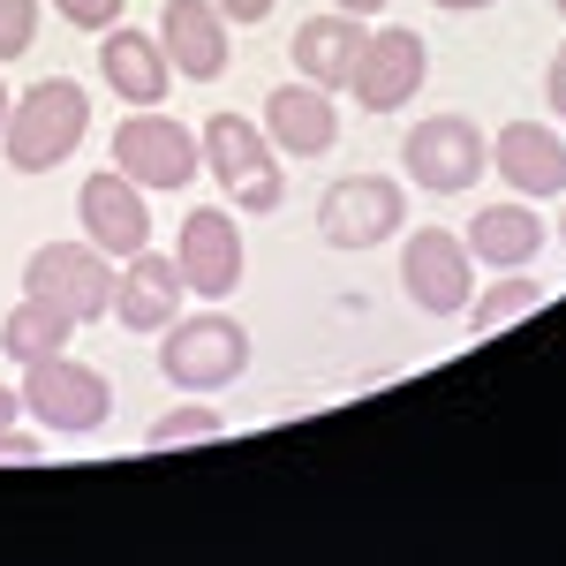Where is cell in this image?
Returning a JSON list of instances; mask_svg holds the SVG:
<instances>
[{
  "label": "cell",
  "instance_id": "obj_27",
  "mask_svg": "<svg viewBox=\"0 0 566 566\" xmlns=\"http://www.w3.org/2000/svg\"><path fill=\"white\" fill-rule=\"evenodd\" d=\"M0 461H39V438L8 423V431H0Z\"/></svg>",
  "mask_w": 566,
  "mask_h": 566
},
{
  "label": "cell",
  "instance_id": "obj_18",
  "mask_svg": "<svg viewBox=\"0 0 566 566\" xmlns=\"http://www.w3.org/2000/svg\"><path fill=\"white\" fill-rule=\"evenodd\" d=\"M363 15H340V8H325V15H303L295 23V39H287V53H295V76L317 91H348L355 61H363Z\"/></svg>",
  "mask_w": 566,
  "mask_h": 566
},
{
  "label": "cell",
  "instance_id": "obj_16",
  "mask_svg": "<svg viewBox=\"0 0 566 566\" xmlns=\"http://www.w3.org/2000/svg\"><path fill=\"white\" fill-rule=\"evenodd\" d=\"M181 264L159 258V250H136L122 258V280H114V317H122V333H167L181 317Z\"/></svg>",
  "mask_w": 566,
  "mask_h": 566
},
{
  "label": "cell",
  "instance_id": "obj_11",
  "mask_svg": "<svg viewBox=\"0 0 566 566\" xmlns=\"http://www.w3.org/2000/svg\"><path fill=\"white\" fill-rule=\"evenodd\" d=\"M144 197H151V189H136L122 167L84 175V189H76V227H84V242H98L114 264L136 258V250H151V205H144Z\"/></svg>",
  "mask_w": 566,
  "mask_h": 566
},
{
  "label": "cell",
  "instance_id": "obj_33",
  "mask_svg": "<svg viewBox=\"0 0 566 566\" xmlns=\"http://www.w3.org/2000/svg\"><path fill=\"white\" fill-rule=\"evenodd\" d=\"M552 8H559V15H566V0H552Z\"/></svg>",
  "mask_w": 566,
  "mask_h": 566
},
{
  "label": "cell",
  "instance_id": "obj_21",
  "mask_svg": "<svg viewBox=\"0 0 566 566\" xmlns=\"http://www.w3.org/2000/svg\"><path fill=\"white\" fill-rule=\"evenodd\" d=\"M544 295H552L544 280H528V272H506L499 287H483V295H469V310H461V317H469L476 333H506V325H522V317H536V310H544Z\"/></svg>",
  "mask_w": 566,
  "mask_h": 566
},
{
  "label": "cell",
  "instance_id": "obj_19",
  "mask_svg": "<svg viewBox=\"0 0 566 566\" xmlns=\"http://www.w3.org/2000/svg\"><path fill=\"white\" fill-rule=\"evenodd\" d=\"M461 242H469V258L483 272H528V258L544 250V219L528 212V205H483Z\"/></svg>",
  "mask_w": 566,
  "mask_h": 566
},
{
  "label": "cell",
  "instance_id": "obj_28",
  "mask_svg": "<svg viewBox=\"0 0 566 566\" xmlns=\"http://www.w3.org/2000/svg\"><path fill=\"white\" fill-rule=\"evenodd\" d=\"M15 416H23V392H15V386H0V431H8Z\"/></svg>",
  "mask_w": 566,
  "mask_h": 566
},
{
  "label": "cell",
  "instance_id": "obj_4",
  "mask_svg": "<svg viewBox=\"0 0 566 566\" xmlns=\"http://www.w3.org/2000/svg\"><path fill=\"white\" fill-rule=\"evenodd\" d=\"M23 416H39L45 438H91L106 416H114V386L106 370H91L76 355H45V363H23Z\"/></svg>",
  "mask_w": 566,
  "mask_h": 566
},
{
  "label": "cell",
  "instance_id": "obj_22",
  "mask_svg": "<svg viewBox=\"0 0 566 566\" xmlns=\"http://www.w3.org/2000/svg\"><path fill=\"white\" fill-rule=\"evenodd\" d=\"M212 438H227V416H219V408H167V416L144 431V446H151V453H175V446H212Z\"/></svg>",
  "mask_w": 566,
  "mask_h": 566
},
{
  "label": "cell",
  "instance_id": "obj_2",
  "mask_svg": "<svg viewBox=\"0 0 566 566\" xmlns=\"http://www.w3.org/2000/svg\"><path fill=\"white\" fill-rule=\"evenodd\" d=\"M197 144H205V175H212L250 219H264V212H280V205H287V175H280V151H272L264 122L212 114V122L197 129Z\"/></svg>",
  "mask_w": 566,
  "mask_h": 566
},
{
  "label": "cell",
  "instance_id": "obj_15",
  "mask_svg": "<svg viewBox=\"0 0 566 566\" xmlns=\"http://www.w3.org/2000/svg\"><path fill=\"white\" fill-rule=\"evenodd\" d=\"M264 136H272V151H287V159H325L333 144H340V114H333V91L317 84H280L264 98Z\"/></svg>",
  "mask_w": 566,
  "mask_h": 566
},
{
  "label": "cell",
  "instance_id": "obj_3",
  "mask_svg": "<svg viewBox=\"0 0 566 566\" xmlns=\"http://www.w3.org/2000/svg\"><path fill=\"white\" fill-rule=\"evenodd\" d=\"M250 370V333L227 310H197L159 333V378L175 392H219Z\"/></svg>",
  "mask_w": 566,
  "mask_h": 566
},
{
  "label": "cell",
  "instance_id": "obj_5",
  "mask_svg": "<svg viewBox=\"0 0 566 566\" xmlns=\"http://www.w3.org/2000/svg\"><path fill=\"white\" fill-rule=\"evenodd\" d=\"M114 280H122V264L106 258L98 242H39L31 258H23V295H45L53 310H69L76 325L91 317H114Z\"/></svg>",
  "mask_w": 566,
  "mask_h": 566
},
{
  "label": "cell",
  "instance_id": "obj_23",
  "mask_svg": "<svg viewBox=\"0 0 566 566\" xmlns=\"http://www.w3.org/2000/svg\"><path fill=\"white\" fill-rule=\"evenodd\" d=\"M39 39V0H0V61H23Z\"/></svg>",
  "mask_w": 566,
  "mask_h": 566
},
{
  "label": "cell",
  "instance_id": "obj_30",
  "mask_svg": "<svg viewBox=\"0 0 566 566\" xmlns=\"http://www.w3.org/2000/svg\"><path fill=\"white\" fill-rule=\"evenodd\" d=\"M431 8H453V15H469V8H491V0H431Z\"/></svg>",
  "mask_w": 566,
  "mask_h": 566
},
{
  "label": "cell",
  "instance_id": "obj_20",
  "mask_svg": "<svg viewBox=\"0 0 566 566\" xmlns=\"http://www.w3.org/2000/svg\"><path fill=\"white\" fill-rule=\"evenodd\" d=\"M69 340H76V317L53 310L45 295H23V303L0 317V355L8 363H45V355H61Z\"/></svg>",
  "mask_w": 566,
  "mask_h": 566
},
{
  "label": "cell",
  "instance_id": "obj_14",
  "mask_svg": "<svg viewBox=\"0 0 566 566\" xmlns=\"http://www.w3.org/2000/svg\"><path fill=\"white\" fill-rule=\"evenodd\" d=\"M227 31L234 23L212 0H167L159 8V45H167L175 76H189V84H219L227 76Z\"/></svg>",
  "mask_w": 566,
  "mask_h": 566
},
{
  "label": "cell",
  "instance_id": "obj_6",
  "mask_svg": "<svg viewBox=\"0 0 566 566\" xmlns=\"http://www.w3.org/2000/svg\"><path fill=\"white\" fill-rule=\"evenodd\" d=\"M114 167L136 189H189V181L205 175V144H197V129H181L175 114L136 106L129 122L114 129Z\"/></svg>",
  "mask_w": 566,
  "mask_h": 566
},
{
  "label": "cell",
  "instance_id": "obj_7",
  "mask_svg": "<svg viewBox=\"0 0 566 566\" xmlns=\"http://www.w3.org/2000/svg\"><path fill=\"white\" fill-rule=\"evenodd\" d=\"M400 167H408V181H423L431 197H461V189L483 181L491 151H483V129L469 114H423L416 129L400 136Z\"/></svg>",
  "mask_w": 566,
  "mask_h": 566
},
{
  "label": "cell",
  "instance_id": "obj_12",
  "mask_svg": "<svg viewBox=\"0 0 566 566\" xmlns=\"http://www.w3.org/2000/svg\"><path fill=\"white\" fill-rule=\"evenodd\" d=\"M175 264H181V287H189V295H205V303L234 295V287H242V227H234V212L197 205V212L181 219Z\"/></svg>",
  "mask_w": 566,
  "mask_h": 566
},
{
  "label": "cell",
  "instance_id": "obj_32",
  "mask_svg": "<svg viewBox=\"0 0 566 566\" xmlns=\"http://www.w3.org/2000/svg\"><path fill=\"white\" fill-rule=\"evenodd\" d=\"M559 242H566V212H559Z\"/></svg>",
  "mask_w": 566,
  "mask_h": 566
},
{
  "label": "cell",
  "instance_id": "obj_24",
  "mask_svg": "<svg viewBox=\"0 0 566 566\" xmlns=\"http://www.w3.org/2000/svg\"><path fill=\"white\" fill-rule=\"evenodd\" d=\"M61 8V23H76V31H114L122 23V0H53Z\"/></svg>",
  "mask_w": 566,
  "mask_h": 566
},
{
  "label": "cell",
  "instance_id": "obj_26",
  "mask_svg": "<svg viewBox=\"0 0 566 566\" xmlns=\"http://www.w3.org/2000/svg\"><path fill=\"white\" fill-rule=\"evenodd\" d=\"M212 8H219V15H227V23H242V31L272 15V0H212Z\"/></svg>",
  "mask_w": 566,
  "mask_h": 566
},
{
  "label": "cell",
  "instance_id": "obj_10",
  "mask_svg": "<svg viewBox=\"0 0 566 566\" xmlns=\"http://www.w3.org/2000/svg\"><path fill=\"white\" fill-rule=\"evenodd\" d=\"M423 76H431V45H423V31L386 23V31L363 39V61H355L348 91H355L363 114H392V106H408V98L423 91Z\"/></svg>",
  "mask_w": 566,
  "mask_h": 566
},
{
  "label": "cell",
  "instance_id": "obj_31",
  "mask_svg": "<svg viewBox=\"0 0 566 566\" xmlns=\"http://www.w3.org/2000/svg\"><path fill=\"white\" fill-rule=\"evenodd\" d=\"M0 122H8V91H0Z\"/></svg>",
  "mask_w": 566,
  "mask_h": 566
},
{
  "label": "cell",
  "instance_id": "obj_13",
  "mask_svg": "<svg viewBox=\"0 0 566 566\" xmlns=\"http://www.w3.org/2000/svg\"><path fill=\"white\" fill-rule=\"evenodd\" d=\"M98 76H106V91H114L122 106H167L175 61H167V45L151 39V31L114 23V31H98Z\"/></svg>",
  "mask_w": 566,
  "mask_h": 566
},
{
  "label": "cell",
  "instance_id": "obj_8",
  "mask_svg": "<svg viewBox=\"0 0 566 566\" xmlns=\"http://www.w3.org/2000/svg\"><path fill=\"white\" fill-rule=\"evenodd\" d=\"M408 227V189L392 175H340L317 197V234L333 250H378Z\"/></svg>",
  "mask_w": 566,
  "mask_h": 566
},
{
  "label": "cell",
  "instance_id": "obj_1",
  "mask_svg": "<svg viewBox=\"0 0 566 566\" xmlns=\"http://www.w3.org/2000/svg\"><path fill=\"white\" fill-rule=\"evenodd\" d=\"M91 129V98L76 76H39L23 98H8V122H0V151L15 175H45L61 159H76V144Z\"/></svg>",
  "mask_w": 566,
  "mask_h": 566
},
{
  "label": "cell",
  "instance_id": "obj_25",
  "mask_svg": "<svg viewBox=\"0 0 566 566\" xmlns=\"http://www.w3.org/2000/svg\"><path fill=\"white\" fill-rule=\"evenodd\" d=\"M544 106L566 122V39L552 45V61H544Z\"/></svg>",
  "mask_w": 566,
  "mask_h": 566
},
{
  "label": "cell",
  "instance_id": "obj_9",
  "mask_svg": "<svg viewBox=\"0 0 566 566\" xmlns=\"http://www.w3.org/2000/svg\"><path fill=\"white\" fill-rule=\"evenodd\" d=\"M400 287L423 317H461L469 295H476V258L453 227H416L400 242Z\"/></svg>",
  "mask_w": 566,
  "mask_h": 566
},
{
  "label": "cell",
  "instance_id": "obj_29",
  "mask_svg": "<svg viewBox=\"0 0 566 566\" xmlns=\"http://www.w3.org/2000/svg\"><path fill=\"white\" fill-rule=\"evenodd\" d=\"M333 8H340V15H386L392 0H333Z\"/></svg>",
  "mask_w": 566,
  "mask_h": 566
},
{
  "label": "cell",
  "instance_id": "obj_17",
  "mask_svg": "<svg viewBox=\"0 0 566 566\" xmlns=\"http://www.w3.org/2000/svg\"><path fill=\"white\" fill-rule=\"evenodd\" d=\"M491 167L514 197H566V136L544 122H506L491 136Z\"/></svg>",
  "mask_w": 566,
  "mask_h": 566
}]
</instances>
